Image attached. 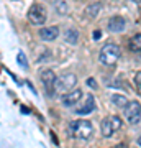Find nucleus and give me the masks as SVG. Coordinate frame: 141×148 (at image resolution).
<instances>
[{
	"mask_svg": "<svg viewBox=\"0 0 141 148\" xmlns=\"http://www.w3.org/2000/svg\"><path fill=\"white\" fill-rule=\"evenodd\" d=\"M69 132L74 138H79V140H89L92 132H94V127L89 120H76L69 125Z\"/></svg>",
	"mask_w": 141,
	"mask_h": 148,
	"instance_id": "f257e3e1",
	"label": "nucleus"
},
{
	"mask_svg": "<svg viewBox=\"0 0 141 148\" xmlns=\"http://www.w3.org/2000/svg\"><path fill=\"white\" fill-rule=\"evenodd\" d=\"M118 59H120V48L115 43H107L100 49V61L105 66H113Z\"/></svg>",
	"mask_w": 141,
	"mask_h": 148,
	"instance_id": "f03ea898",
	"label": "nucleus"
},
{
	"mask_svg": "<svg viewBox=\"0 0 141 148\" xmlns=\"http://www.w3.org/2000/svg\"><path fill=\"white\" fill-rule=\"evenodd\" d=\"M40 77H41V82L44 86L46 94L49 97H52V95L56 94V90H58V77H56V74L52 73L51 69H43Z\"/></svg>",
	"mask_w": 141,
	"mask_h": 148,
	"instance_id": "7ed1b4c3",
	"label": "nucleus"
},
{
	"mask_svg": "<svg viewBox=\"0 0 141 148\" xmlns=\"http://www.w3.org/2000/svg\"><path fill=\"white\" fill-rule=\"evenodd\" d=\"M48 18V13H46V8L40 3H35V5L30 7L28 10V20L31 21L33 25H43Z\"/></svg>",
	"mask_w": 141,
	"mask_h": 148,
	"instance_id": "20e7f679",
	"label": "nucleus"
},
{
	"mask_svg": "<svg viewBox=\"0 0 141 148\" xmlns=\"http://www.w3.org/2000/svg\"><path fill=\"white\" fill-rule=\"evenodd\" d=\"M125 119L130 123H138L141 119V104L138 101H131L125 106Z\"/></svg>",
	"mask_w": 141,
	"mask_h": 148,
	"instance_id": "39448f33",
	"label": "nucleus"
},
{
	"mask_svg": "<svg viewBox=\"0 0 141 148\" xmlns=\"http://www.w3.org/2000/svg\"><path fill=\"white\" fill-rule=\"evenodd\" d=\"M76 82H77V77L74 74H63V76L58 77V90H66V92H69V90H72Z\"/></svg>",
	"mask_w": 141,
	"mask_h": 148,
	"instance_id": "423d86ee",
	"label": "nucleus"
},
{
	"mask_svg": "<svg viewBox=\"0 0 141 148\" xmlns=\"http://www.w3.org/2000/svg\"><path fill=\"white\" fill-rule=\"evenodd\" d=\"M94 109H95L94 95L87 94V95H85V101H84L82 104L76 109V114H79V115H87V114H90V112H94Z\"/></svg>",
	"mask_w": 141,
	"mask_h": 148,
	"instance_id": "0eeeda50",
	"label": "nucleus"
},
{
	"mask_svg": "<svg viewBox=\"0 0 141 148\" xmlns=\"http://www.w3.org/2000/svg\"><path fill=\"white\" fill-rule=\"evenodd\" d=\"M80 99H82V90L74 89V90H69L67 94L63 95V104L66 107H72V106H76Z\"/></svg>",
	"mask_w": 141,
	"mask_h": 148,
	"instance_id": "6e6552de",
	"label": "nucleus"
},
{
	"mask_svg": "<svg viewBox=\"0 0 141 148\" xmlns=\"http://www.w3.org/2000/svg\"><path fill=\"white\" fill-rule=\"evenodd\" d=\"M125 25H126L125 18L120 16V15L112 16V18L108 20V30H110V32H115V33L123 32V30H125Z\"/></svg>",
	"mask_w": 141,
	"mask_h": 148,
	"instance_id": "1a4fd4ad",
	"label": "nucleus"
},
{
	"mask_svg": "<svg viewBox=\"0 0 141 148\" xmlns=\"http://www.w3.org/2000/svg\"><path fill=\"white\" fill-rule=\"evenodd\" d=\"M40 36L46 41H52L59 36V28L58 27H48V28H41L40 30Z\"/></svg>",
	"mask_w": 141,
	"mask_h": 148,
	"instance_id": "9d476101",
	"label": "nucleus"
},
{
	"mask_svg": "<svg viewBox=\"0 0 141 148\" xmlns=\"http://www.w3.org/2000/svg\"><path fill=\"white\" fill-rule=\"evenodd\" d=\"M100 130H102V135H104V137H112V135L116 132L115 127H113V122H112V117H107V119L102 120Z\"/></svg>",
	"mask_w": 141,
	"mask_h": 148,
	"instance_id": "9b49d317",
	"label": "nucleus"
},
{
	"mask_svg": "<svg viewBox=\"0 0 141 148\" xmlns=\"http://www.w3.org/2000/svg\"><path fill=\"white\" fill-rule=\"evenodd\" d=\"M64 38H66V41H67L69 45H77L79 43V32L76 28H67Z\"/></svg>",
	"mask_w": 141,
	"mask_h": 148,
	"instance_id": "f8f14e48",
	"label": "nucleus"
},
{
	"mask_svg": "<svg viewBox=\"0 0 141 148\" xmlns=\"http://www.w3.org/2000/svg\"><path fill=\"white\" fill-rule=\"evenodd\" d=\"M128 48H130L131 51H135V53L141 51V33H138V35H135V36L130 38V41H128Z\"/></svg>",
	"mask_w": 141,
	"mask_h": 148,
	"instance_id": "ddd939ff",
	"label": "nucleus"
},
{
	"mask_svg": "<svg viewBox=\"0 0 141 148\" xmlns=\"http://www.w3.org/2000/svg\"><path fill=\"white\" fill-rule=\"evenodd\" d=\"M112 102H113L115 107H120V109H125V106L128 104V101H126V97L123 94H113L112 95Z\"/></svg>",
	"mask_w": 141,
	"mask_h": 148,
	"instance_id": "4468645a",
	"label": "nucleus"
},
{
	"mask_svg": "<svg viewBox=\"0 0 141 148\" xmlns=\"http://www.w3.org/2000/svg\"><path fill=\"white\" fill-rule=\"evenodd\" d=\"M100 3H94V5H90L85 8V15H89L90 18H95V16L99 15V12H100Z\"/></svg>",
	"mask_w": 141,
	"mask_h": 148,
	"instance_id": "2eb2a0df",
	"label": "nucleus"
},
{
	"mask_svg": "<svg viewBox=\"0 0 141 148\" xmlns=\"http://www.w3.org/2000/svg\"><path fill=\"white\" fill-rule=\"evenodd\" d=\"M16 63L20 64L23 69H28V59H26V56H25L23 51H20V53L16 54Z\"/></svg>",
	"mask_w": 141,
	"mask_h": 148,
	"instance_id": "dca6fc26",
	"label": "nucleus"
},
{
	"mask_svg": "<svg viewBox=\"0 0 141 148\" xmlns=\"http://www.w3.org/2000/svg\"><path fill=\"white\" fill-rule=\"evenodd\" d=\"M135 84H136V87H138V90L141 92V71L135 74Z\"/></svg>",
	"mask_w": 141,
	"mask_h": 148,
	"instance_id": "f3484780",
	"label": "nucleus"
},
{
	"mask_svg": "<svg viewBox=\"0 0 141 148\" xmlns=\"http://www.w3.org/2000/svg\"><path fill=\"white\" fill-rule=\"evenodd\" d=\"M87 84H89L90 87H97V84H95V79H94V77H89V79H87Z\"/></svg>",
	"mask_w": 141,
	"mask_h": 148,
	"instance_id": "a211bd4d",
	"label": "nucleus"
},
{
	"mask_svg": "<svg viewBox=\"0 0 141 148\" xmlns=\"http://www.w3.org/2000/svg\"><path fill=\"white\" fill-rule=\"evenodd\" d=\"M100 36H102V32H100V30H97V32H94V40H99Z\"/></svg>",
	"mask_w": 141,
	"mask_h": 148,
	"instance_id": "6ab92c4d",
	"label": "nucleus"
},
{
	"mask_svg": "<svg viewBox=\"0 0 141 148\" xmlns=\"http://www.w3.org/2000/svg\"><path fill=\"white\" fill-rule=\"evenodd\" d=\"M135 3H138V5H141V0H133Z\"/></svg>",
	"mask_w": 141,
	"mask_h": 148,
	"instance_id": "aec40b11",
	"label": "nucleus"
},
{
	"mask_svg": "<svg viewBox=\"0 0 141 148\" xmlns=\"http://www.w3.org/2000/svg\"><path fill=\"white\" fill-rule=\"evenodd\" d=\"M138 147H141V137L138 138Z\"/></svg>",
	"mask_w": 141,
	"mask_h": 148,
	"instance_id": "412c9836",
	"label": "nucleus"
}]
</instances>
